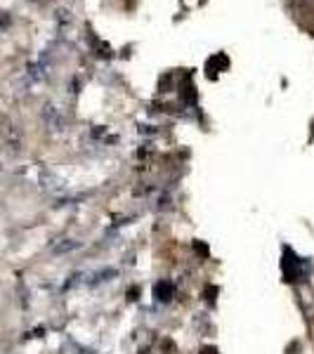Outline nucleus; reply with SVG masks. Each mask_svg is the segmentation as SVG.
I'll list each match as a JSON object with an SVG mask.
<instances>
[{
    "mask_svg": "<svg viewBox=\"0 0 314 354\" xmlns=\"http://www.w3.org/2000/svg\"><path fill=\"white\" fill-rule=\"evenodd\" d=\"M43 118H45V123H48L53 130H62V128H64V116H62V111L57 109L55 104H45Z\"/></svg>",
    "mask_w": 314,
    "mask_h": 354,
    "instance_id": "f257e3e1",
    "label": "nucleus"
},
{
    "mask_svg": "<svg viewBox=\"0 0 314 354\" xmlns=\"http://www.w3.org/2000/svg\"><path fill=\"white\" fill-rule=\"evenodd\" d=\"M154 298L158 302H170L175 298V286L173 281H168V279H163V281H158L156 286H154Z\"/></svg>",
    "mask_w": 314,
    "mask_h": 354,
    "instance_id": "f03ea898",
    "label": "nucleus"
},
{
    "mask_svg": "<svg viewBox=\"0 0 314 354\" xmlns=\"http://www.w3.org/2000/svg\"><path fill=\"white\" fill-rule=\"evenodd\" d=\"M81 248V241H76V239H59L57 243H53V253L55 255H64V253H71V250H78Z\"/></svg>",
    "mask_w": 314,
    "mask_h": 354,
    "instance_id": "7ed1b4c3",
    "label": "nucleus"
},
{
    "mask_svg": "<svg viewBox=\"0 0 314 354\" xmlns=\"http://www.w3.org/2000/svg\"><path fill=\"white\" fill-rule=\"evenodd\" d=\"M116 270H111V267H109V270H100V272H97V274H90V279H93V281H88L90 283V286H97V283H104V281H111V279L113 277H116Z\"/></svg>",
    "mask_w": 314,
    "mask_h": 354,
    "instance_id": "20e7f679",
    "label": "nucleus"
},
{
    "mask_svg": "<svg viewBox=\"0 0 314 354\" xmlns=\"http://www.w3.org/2000/svg\"><path fill=\"white\" fill-rule=\"evenodd\" d=\"M203 354H218V352H215V350H213V347H208V350H205Z\"/></svg>",
    "mask_w": 314,
    "mask_h": 354,
    "instance_id": "39448f33",
    "label": "nucleus"
}]
</instances>
